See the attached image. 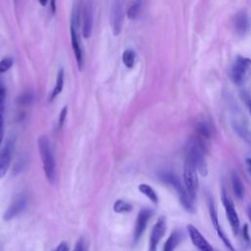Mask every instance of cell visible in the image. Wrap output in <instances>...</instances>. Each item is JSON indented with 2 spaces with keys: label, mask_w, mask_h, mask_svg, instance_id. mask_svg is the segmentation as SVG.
<instances>
[{
  "label": "cell",
  "mask_w": 251,
  "mask_h": 251,
  "mask_svg": "<svg viewBox=\"0 0 251 251\" xmlns=\"http://www.w3.org/2000/svg\"><path fill=\"white\" fill-rule=\"evenodd\" d=\"M38 149L45 176L49 182H53L56 175V164L50 140L46 135H41L38 138Z\"/></svg>",
  "instance_id": "6da1fadb"
},
{
  "label": "cell",
  "mask_w": 251,
  "mask_h": 251,
  "mask_svg": "<svg viewBox=\"0 0 251 251\" xmlns=\"http://www.w3.org/2000/svg\"><path fill=\"white\" fill-rule=\"evenodd\" d=\"M197 169L192 163V161L188 158L185 157L184 161V167H183V182H184V187L191 198L192 201H194L197 189H198V174H197Z\"/></svg>",
  "instance_id": "7a4b0ae2"
},
{
  "label": "cell",
  "mask_w": 251,
  "mask_h": 251,
  "mask_svg": "<svg viewBox=\"0 0 251 251\" xmlns=\"http://www.w3.org/2000/svg\"><path fill=\"white\" fill-rule=\"evenodd\" d=\"M162 180L168 184H170L171 186H173L176 191L177 192L178 194V197H179V201L182 205V207L187 211V212H190L192 213L194 211V206H193V201L191 200V198L189 197L185 187L180 183L178 177L176 176H175L174 174H171V173H167V174H164L162 176H161Z\"/></svg>",
  "instance_id": "3957f363"
},
{
  "label": "cell",
  "mask_w": 251,
  "mask_h": 251,
  "mask_svg": "<svg viewBox=\"0 0 251 251\" xmlns=\"http://www.w3.org/2000/svg\"><path fill=\"white\" fill-rule=\"evenodd\" d=\"M250 70H251V60L249 58H246L240 55L237 56L230 71V77L233 83L237 85L242 84L245 81Z\"/></svg>",
  "instance_id": "277c9868"
},
{
  "label": "cell",
  "mask_w": 251,
  "mask_h": 251,
  "mask_svg": "<svg viewBox=\"0 0 251 251\" xmlns=\"http://www.w3.org/2000/svg\"><path fill=\"white\" fill-rule=\"evenodd\" d=\"M186 157H188L192 161V163L197 169V172L201 176H206L208 175V166L206 159L204 157V152L198 146L195 140L189 142L186 150Z\"/></svg>",
  "instance_id": "5b68a950"
},
{
  "label": "cell",
  "mask_w": 251,
  "mask_h": 251,
  "mask_svg": "<svg viewBox=\"0 0 251 251\" xmlns=\"http://www.w3.org/2000/svg\"><path fill=\"white\" fill-rule=\"evenodd\" d=\"M222 202H223V205L225 208L226 219H227L230 228L232 230V233L234 235H237L239 232V229H240L239 217L237 215V212L235 210V207H234V204H233L231 198L225 191V189L222 190Z\"/></svg>",
  "instance_id": "8992f818"
},
{
  "label": "cell",
  "mask_w": 251,
  "mask_h": 251,
  "mask_svg": "<svg viewBox=\"0 0 251 251\" xmlns=\"http://www.w3.org/2000/svg\"><path fill=\"white\" fill-rule=\"evenodd\" d=\"M167 229V224H166V218L161 216L154 226L152 227L150 237H149V246L148 251H157L158 244L161 240V238L165 235Z\"/></svg>",
  "instance_id": "52a82bcc"
},
{
  "label": "cell",
  "mask_w": 251,
  "mask_h": 251,
  "mask_svg": "<svg viewBox=\"0 0 251 251\" xmlns=\"http://www.w3.org/2000/svg\"><path fill=\"white\" fill-rule=\"evenodd\" d=\"M152 216V211L150 209L144 208L141 209L137 215L136 221H135V226H134V230H133V242L134 244L139 241L141 238L143 232L146 229L148 221L150 220Z\"/></svg>",
  "instance_id": "ba28073f"
},
{
  "label": "cell",
  "mask_w": 251,
  "mask_h": 251,
  "mask_svg": "<svg viewBox=\"0 0 251 251\" xmlns=\"http://www.w3.org/2000/svg\"><path fill=\"white\" fill-rule=\"evenodd\" d=\"M123 20H124L123 4L119 1H115L112 3L111 11H110V23H111L113 33L115 35H118L121 32Z\"/></svg>",
  "instance_id": "9c48e42d"
},
{
  "label": "cell",
  "mask_w": 251,
  "mask_h": 251,
  "mask_svg": "<svg viewBox=\"0 0 251 251\" xmlns=\"http://www.w3.org/2000/svg\"><path fill=\"white\" fill-rule=\"evenodd\" d=\"M187 231L192 244L199 251H215L212 245L206 240V238L202 235V233L198 230V228H196L193 225L187 226Z\"/></svg>",
  "instance_id": "30bf717a"
},
{
  "label": "cell",
  "mask_w": 251,
  "mask_h": 251,
  "mask_svg": "<svg viewBox=\"0 0 251 251\" xmlns=\"http://www.w3.org/2000/svg\"><path fill=\"white\" fill-rule=\"evenodd\" d=\"M211 135H212L211 128H210V126L207 123L201 122L197 125L195 141L198 144V146L202 149L203 152L207 151L208 148H209Z\"/></svg>",
  "instance_id": "8fae6325"
},
{
  "label": "cell",
  "mask_w": 251,
  "mask_h": 251,
  "mask_svg": "<svg viewBox=\"0 0 251 251\" xmlns=\"http://www.w3.org/2000/svg\"><path fill=\"white\" fill-rule=\"evenodd\" d=\"M26 205V196L25 194H21L17 196L14 201L10 204L8 209L6 210L3 219L5 221H10L16 218L25 207Z\"/></svg>",
  "instance_id": "7c38bea8"
},
{
  "label": "cell",
  "mask_w": 251,
  "mask_h": 251,
  "mask_svg": "<svg viewBox=\"0 0 251 251\" xmlns=\"http://www.w3.org/2000/svg\"><path fill=\"white\" fill-rule=\"evenodd\" d=\"M93 24V8L91 2L84 3L82 10V34L85 38H88L92 31Z\"/></svg>",
  "instance_id": "4fadbf2b"
},
{
  "label": "cell",
  "mask_w": 251,
  "mask_h": 251,
  "mask_svg": "<svg viewBox=\"0 0 251 251\" xmlns=\"http://www.w3.org/2000/svg\"><path fill=\"white\" fill-rule=\"evenodd\" d=\"M13 155V145L8 142L0 151V178H2L8 172L11 159Z\"/></svg>",
  "instance_id": "5bb4252c"
},
{
  "label": "cell",
  "mask_w": 251,
  "mask_h": 251,
  "mask_svg": "<svg viewBox=\"0 0 251 251\" xmlns=\"http://www.w3.org/2000/svg\"><path fill=\"white\" fill-rule=\"evenodd\" d=\"M71 42H72V47L77 62L78 70H82V65H83V55L81 51V47L79 44V39H78V34H77V27L75 25H71Z\"/></svg>",
  "instance_id": "9a60e30c"
},
{
  "label": "cell",
  "mask_w": 251,
  "mask_h": 251,
  "mask_svg": "<svg viewBox=\"0 0 251 251\" xmlns=\"http://www.w3.org/2000/svg\"><path fill=\"white\" fill-rule=\"evenodd\" d=\"M233 25L235 32L238 35H244L249 27V22H248V17L245 11H240L238 12L233 21Z\"/></svg>",
  "instance_id": "2e32d148"
},
{
  "label": "cell",
  "mask_w": 251,
  "mask_h": 251,
  "mask_svg": "<svg viewBox=\"0 0 251 251\" xmlns=\"http://www.w3.org/2000/svg\"><path fill=\"white\" fill-rule=\"evenodd\" d=\"M180 240H181V233H180V231L177 230V229L174 230L170 234V236L168 237L166 242L164 243L163 251H175L176 246L179 244Z\"/></svg>",
  "instance_id": "e0dca14e"
},
{
  "label": "cell",
  "mask_w": 251,
  "mask_h": 251,
  "mask_svg": "<svg viewBox=\"0 0 251 251\" xmlns=\"http://www.w3.org/2000/svg\"><path fill=\"white\" fill-rule=\"evenodd\" d=\"M63 86H64V70L61 68V69H59V71L57 73L56 83H55L54 89H53V91L50 93V95L48 97V101L49 102L53 101L61 93V91L63 89Z\"/></svg>",
  "instance_id": "ac0fdd59"
},
{
  "label": "cell",
  "mask_w": 251,
  "mask_h": 251,
  "mask_svg": "<svg viewBox=\"0 0 251 251\" xmlns=\"http://www.w3.org/2000/svg\"><path fill=\"white\" fill-rule=\"evenodd\" d=\"M231 186L235 197L238 199H242L244 195V186L239 176L235 172H232L231 174Z\"/></svg>",
  "instance_id": "d6986e66"
},
{
  "label": "cell",
  "mask_w": 251,
  "mask_h": 251,
  "mask_svg": "<svg viewBox=\"0 0 251 251\" xmlns=\"http://www.w3.org/2000/svg\"><path fill=\"white\" fill-rule=\"evenodd\" d=\"M138 190L144 194L151 202H153L154 204H158L159 198H158V194L156 193V191L149 185L146 183H140L138 185Z\"/></svg>",
  "instance_id": "ffe728a7"
},
{
  "label": "cell",
  "mask_w": 251,
  "mask_h": 251,
  "mask_svg": "<svg viewBox=\"0 0 251 251\" xmlns=\"http://www.w3.org/2000/svg\"><path fill=\"white\" fill-rule=\"evenodd\" d=\"M135 60V53L131 49H126L123 53V62L127 68H132L134 65Z\"/></svg>",
  "instance_id": "44dd1931"
},
{
  "label": "cell",
  "mask_w": 251,
  "mask_h": 251,
  "mask_svg": "<svg viewBox=\"0 0 251 251\" xmlns=\"http://www.w3.org/2000/svg\"><path fill=\"white\" fill-rule=\"evenodd\" d=\"M141 10V2L139 1H135V2H132L129 7L127 8V11H126V15L129 19H135L137 18V16L139 15V12Z\"/></svg>",
  "instance_id": "7402d4cb"
},
{
  "label": "cell",
  "mask_w": 251,
  "mask_h": 251,
  "mask_svg": "<svg viewBox=\"0 0 251 251\" xmlns=\"http://www.w3.org/2000/svg\"><path fill=\"white\" fill-rule=\"evenodd\" d=\"M132 207L129 203L126 202L125 200H117L114 204V211L116 213H126V212H129L131 211Z\"/></svg>",
  "instance_id": "603a6c76"
},
{
  "label": "cell",
  "mask_w": 251,
  "mask_h": 251,
  "mask_svg": "<svg viewBox=\"0 0 251 251\" xmlns=\"http://www.w3.org/2000/svg\"><path fill=\"white\" fill-rule=\"evenodd\" d=\"M236 131L246 142H248L251 145V133L249 131L244 129L242 126H236Z\"/></svg>",
  "instance_id": "cb8c5ba5"
},
{
  "label": "cell",
  "mask_w": 251,
  "mask_h": 251,
  "mask_svg": "<svg viewBox=\"0 0 251 251\" xmlns=\"http://www.w3.org/2000/svg\"><path fill=\"white\" fill-rule=\"evenodd\" d=\"M13 65V60L11 58H5L0 61V74L9 70Z\"/></svg>",
  "instance_id": "d4e9b609"
},
{
  "label": "cell",
  "mask_w": 251,
  "mask_h": 251,
  "mask_svg": "<svg viewBox=\"0 0 251 251\" xmlns=\"http://www.w3.org/2000/svg\"><path fill=\"white\" fill-rule=\"evenodd\" d=\"M88 250V242L83 238H79L75 244L74 251H87Z\"/></svg>",
  "instance_id": "484cf974"
},
{
  "label": "cell",
  "mask_w": 251,
  "mask_h": 251,
  "mask_svg": "<svg viewBox=\"0 0 251 251\" xmlns=\"http://www.w3.org/2000/svg\"><path fill=\"white\" fill-rule=\"evenodd\" d=\"M67 113H68V108L65 106V107L62 109V111H61V113H60V115H59V119H58V128H61L62 126L64 125L65 120H66V117H67Z\"/></svg>",
  "instance_id": "4316f807"
},
{
  "label": "cell",
  "mask_w": 251,
  "mask_h": 251,
  "mask_svg": "<svg viewBox=\"0 0 251 251\" xmlns=\"http://www.w3.org/2000/svg\"><path fill=\"white\" fill-rule=\"evenodd\" d=\"M242 237L243 239L245 240V242L248 244V245H251V240H250V236H249V231H248V225L245 224L243 226V228H242Z\"/></svg>",
  "instance_id": "83f0119b"
},
{
  "label": "cell",
  "mask_w": 251,
  "mask_h": 251,
  "mask_svg": "<svg viewBox=\"0 0 251 251\" xmlns=\"http://www.w3.org/2000/svg\"><path fill=\"white\" fill-rule=\"evenodd\" d=\"M5 101V88L0 86V115H2Z\"/></svg>",
  "instance_id": "f1b7e54d"
},
{
  "label": "cell",
  "mask_w": 251,
  "mask_h": 251,
  "mask_svg": "<svg viewBox=\"0 0 251 251\" xmlns=\"http://www.w3.org/2000/svg\"><path fill=\"white\" fill-rule=\"evenodd\" d=\"M55 251H69V245L67 242H61L55 249Z\"/></svg>",
  "instance_id": "f546056e"
},
{
  "label": "cell",
  "mask_w": 251,
  "mask_h": 251,
  "mask_svg": "<svg viewBox=\"0 0 251 251\" xmlns=\"http://www.w3.org/2000/svg\"><path fill=\"white\" fill-rule=\"evenodd\" d=\"M2 138H3V117L2 115H0V145L2 142Z\"/></svg>",
  "instance_id": "4dcf8cb0"
},
{
  "label": "cell",
  "mask_w": 251,
  "mask_h": 251,
  "mask_svg": "<svg viewBox=\"0 0 251 251\" xmlns=\"http://www.w3.org/2000/svg\"><path fill=\"white\" fill-rule=\"evenodd\" d=\"M245 101H246V105L248 107V110H249V112L251 114V99L250 98H246Z\"/></svg>",
  "instance_id": "1f68e13d"
},
{
  "label": "cell",
  "mask_w": 251,
  "mask_h": 251,
  "mask_svg": "<svg viewBox=\"0 0 251 251\" xmlns=\"http://www.w3.org/2000/svg\"><path fill=\"white\" fill-rule=\"evenodd\" d=\"M246 165H247V168H248L249 172L251 173V158L246 159Z\"/></svg>",
  "instance_id": "d6a6232c"
},
{
  "label": "cell",
  "mask_w": 251,
  "mask_h": 251,
  "mask_svg": "<svg viewBox=\"0 0 251 251\" xmlns=\"http://www.w3.org/2000/svg\"><path fill=\"white\" fill-rule=\"evenodd\" d=\"M247 216H248V219H249V221L251 223V205H249L247 207Z\"/></svg>",
  "instance_id": "836d02e7"
},
{
  "label": "cell",
  "mask_w": 251,
  "mask_h": 251,
  "mask_svg": "<svg viewBox=\"0 0 251 251\" xmlns=\"http://www.w3.org/2000/svg\"><path fill=\"white\" fill-rule=\"evenodd\" d=\"M50 6H51V9H52V12L53 13H55V1H51V3H50Z\"/></svg>",
  "instance_id": "e575fe53"
},
{
  "label": "cell",
  "mask_w": 251,
  "mask_h": 251,
  "mask_svg": "<svg viewBox=\"0 0 251 251\" xmlns=\"http://www.w3.org/2000/svg\"><path fill=\"white\" fill-rule=\"evenodd\" d=\"M39 3H40V4H41V5H43V6H44V5H45V4H46V2H45V1H44V2H42V1H40V2H39Z\"/></svg>",
  "instance_id": "d590c367"
}]
</instances>
